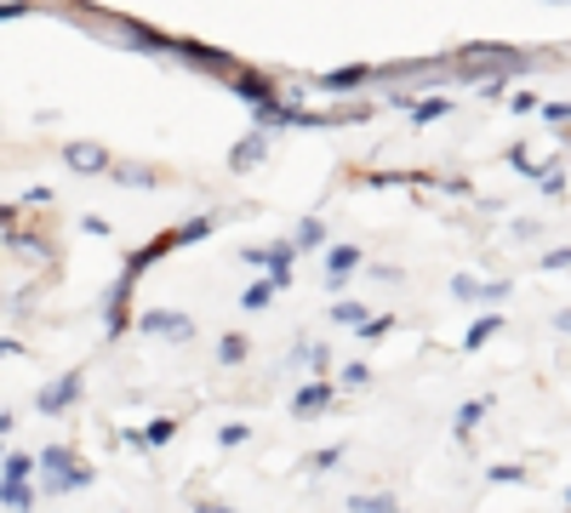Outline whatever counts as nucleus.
Returning a JSON list of instances; mask_svg holds the SVG:
<instances>
[{
  "label": "nucleus",
  "mask_w": 571,
  "mask_h": 513,
  "mask_svg": "<svg viewBox=\"0 0 571 513\" xmlns=\"http://www.w3.org/2000/svg\"><path fill=\"white\" fill-rule=\"evenodd\" d=\"M332 320H337V325H349V331H366V325H371L366 302H349V297H337V302H332Z\"/></svg>",
  "instance_id": "obj_15"
},
{
  "label": "nucleus",
  "mask_w": 571,
  "mask_h": 513,
  "mask_svg": "<svg viewBox=\"0 0 571 513\" xmlns=\"http://www.w3.org/2000/svg\"><path fill=\"white\" fill-rule=\"evenodd\" d=\"M0 235H17V205L0 200Z\"/></svg>",
  "instance_id": "obj_32"
},
{
  "label": "nucleus",
  "mask_w": 571,
  "mask_h": 513,
  "mask_svg": "<svg viewBox=\"0 0 571 513\" xmlns=\"http://www.w3.org/2000/svg\"><path fill=\"white\" fill-rule=\"evenodd\" d=\"M389 331H394V314H371V325L360 331V337H366V343H378V337H389Z\"/></svg>",
  "instance_id": "obj_29"
},
{
  "label": "nucleus",
  "mask_w": 571,
  "mask_h": 513,
  "mask_svg": "<svg viewBox=\"0 0 571 513\" xmlns=\"http://www.w3.org/2000/svg\"><path fill=\"white\" fill-rule=\"evenodd\" d=\"M12 422H17L12 410H0V440H7V433H12Z\"/></svg>",
  "instance_id": "obj_38"
},
{
  "label": "nucleus",
  "mask_w": 571,
  "mask_h": 513,
  "mask_svg": "<svg viewBox=\"0 0 571 513\" xmlns=\"http://www.w3.org/2000/svg\"><path fill=\"white\" fill-rule=\"evenodd\" d=\"M292 256H297V246L292 240H275V246H269V279H275V291H286L292 286Z\"/></svg>",
  "instance_id": "obj_12"
},
{
  "label": "nucleus",
  "mask_w": 571,
  "mask_h": 513,
  "mask_svg": "<svg viewBox=\"0 0 571 513\" xmlns=\"http://www.w3.org/2000/svg\"><path fill=\"white\" fill-rule=\"evenodd\" d=\"M81 235H109V223H104V217H92V212H86V217H81Z\"/></svg>",
  "instance_id": "obj_33"
},
{
  "label": "nucleus",
  "mask_w": 571,
  "mask_h": 513,
  "mask_svg": "<svg viewBox=\"0 0 571 513\" xmlns=\"http://www.w3.org/2000/svg\"><path fill=\"white\" fill-rule=\"evenodd\" d=\"M12 354H23V343L17 337H0V359H12Z\"/></svg>",
  "instance_id": "obj_36"
},
{
  "label": "nucleus",
  "mask_w": 571,
  "mask_h": 513,
  "mask_svg": "<svg viewBox=\"0 0 571 513\" xmlns=\"http://www.w3.org/2000/svg\"><path fill=\"white\" fill-rule=\"evenodd\" d=\"M332 399H337V389H332V382H304V389L292 394V410L309 422V417H320V410H332Z\"/></svg>",
  "instance_id": "obj_9"
},
{
  "label": "nucleus",
  "mask_w": 571,
  "mask_h": 513,
  "mask_svg": "<svg viewBox=\"0 0 571 513\" xmlns=\"http://www.w3.org/2000/svg\"><path fill=\"white\" fill-rule=\"evenodd\" d=\"M445 109H452V97H424V103H412V120L429 126V120H440Z\"/></svg>",
  "instance_id": "obj_25"
},
{
  "label": "nucleus",
  "mask_w": 571,
  "mask_h": 513,
  "mask_svg": "<svg viewBox=\"0 0 571 513\" xmlns=\"http://www.w3.org/2000/svg\"><path fill=\"white\" fill-rule=\"evenodd\" d=\"M0 508L29 513V508H35V485H7V479H0Z\"/></svg>",
  "instance_id": "obj_17"
},
{
  "label": "nucleus",
  "mask_w": 571,
  "mask_h": 513,
  "mask_svg": "<svg viewBox=\"0 0 571 513\" xmlns=\"http://www.w3.org/2000/svg\"><path fill=\"white\" fill-rule=\"evenodd\" d=\"M269 302H275V279H258V286L240 291V308H252V314H258V308H269Z\"/></svg>",
  "instance_id": "obj_23"
},
{
  "label": "nucleus",
  "mask_w": 571,
  "mask_h": 513,
  "mask_svg": "<svg viewBox=\"0 0 571 513\" xmlns=\"http://www.w3.org/2000/svg\"><path fill=\"white\" fill-rule=\"evenodd\" d=\"M171 58H183V63H194V69H206V74H217V81H235L240 74V63L229 58V51H217V46H206V40H171Z\"/></svg>",
  "instance_id": "obj_2"
},
{
  "label": "nucleus",
  "mask_w": 571,
  "mask_h": 513,
  "mask_svg": "<svg viewBox=\"0 0 571 513\" xmlns=\"http://www.w3.org/2000/svg\"><path fill=\"white\" fill-rule=\"evenodd\" d=\"M229 92H235V97H246V103H252V109H263V103H281L275 81H269L263 69H240L235 81H229Z\"/></svg>",
  "instance_id": "obj_7"
},
{
  "label": "nucleus",
  "mask_w": 571,
  "mask_h": 513,
  "mask_svg": "<svg viewBox=\"0 0 571 513\" xmlns=\"http://www.w3.org/2000/svg\"><path fill=\"white\" fill-rule=\"evenodd\" d=\"M7 246H12L17 256H40V263H46V256H52V251H46V240H35L29 228H17V235H7Z\"/></svg>",
  "instance_id": "obj_21"
},
{
  "label": "nucleus",
  "mask_w": 571,
  "mask_h": 513,
  "mask_svg": "<svg viewBox=\"0 0 571 513\" xmlns=\"http://www.w3.org/2000/svg\"><path fill=\"white\" fill-rule=\"evenodd\" d=\"M366 81H378V69L371 63H349V69H332V74H320V92H355Z\"/></svg>",
  "instance_id": "obj_11"
},
{
  "label": "nucleus",
  "mask_w": 571,
  "mask_h": 513,
  "mask_svg": "<svg viewBox=\"0 0 571 513\" xmlns=\"http://www.w3.org/2000/svg\"><path fill=\"white\" fill-rule=\"evenodd\" d=\"M115 183H127V189H155L160 183V171L155 166H138V160H115Z\"/></svg>",
  "instance_id": "obj_14"
},
{
  "label": "nucleus",
  "mask_w": 571,
  "mask_h": 513,
  "mask_svg": "<svg viewBox=\"0 0 571 513\" xmlns=\"http://www.w3.org/2000/svg\"><path fill=\"white\" fill-rule=\"evenodd\" d=\"M40 474V456H29V451H7V462H0V479L7 485H29Z\"/></svg>",
  "instance_id": "obj_13"
},
{
  "label": "nucleus",
  "mask_w": 571,
  "mask_h": 513,
  "mask_svg": "<svg viewBox=\"0 0 571 513\" xmlns=\"http://www.w3.org/2000/svg\"><path fill=\"white\" fill-rule=\"evenodd\" d=\"M217 359H223V366H240V359H246V337H240V331H223V337H217Z\"/></svg>",
  "instance_id": "obj_22"
},
{
  "label": "nucleus",
  "mask_w": 571,
  "mask_h": 513,
  "mask_svg": "<svg viewBox=\"0 0 571 513\" xmlns=\"http://www.w3.org/2000/svg\"><path fill=\"white\" fill-rule=\"evenodd\" d=\"M491 331H498V320H475V325H468V337H463V348H480Z\"/></svg>",
  "instance_id": "obj_30"
},
{
  "label": "nucleus",
  "mask_w": 571,
  "mask_h": 513,
  "mask_svg": "<svg viewBox=\"0 0 571 513\" xmlns=\"http://www.w3.org/2000/svg\"><path fill=\"white\" fill-rule=\"evenodd\" d=\"M360 263H366L360 246H326V286H332V291H343V286L355 279V269H360Z\"/></svg>",
  "instance_id": "obj_8"
},
{
  "label": "nucleus",
  "mask_w": 571,
  "mask_h": 513,
  "mask_svg": "<svg viewBox=\"0 0 571 513\" xmlns=\"http://www.w3.org/2000/svg\"><path fill=\"white\" fill-rule=\"evenodd\" d=\"M371 382V366L366 359H349V366H343V389H366Z\"/></svg>",
  "instance_id": "obj_27"
},
{
  "label": "nucleus",
  "mask_w": 571,
  "mask_h": 513,
  "mask_svg": "<svg viewBox=\"0 0 571 513\" xmlns=\"http://www.w3.org/2000/svg\"><path fill=\"white\" fill-rule=\"evenodd\" d=\"M212 228H217V217L206 212V217H189V223H178V246H201L206 235H212Z\"/></svg>",
  "instance_id": "obj_18"
},
{
  "label": "nucleus",
  "mask_w": 571,
  "mask_h": 513,
  "mask_svg": "<svg viewBox=\"0 0 571 513\" xmlns=\"http://www.w3.org/2000/svg\"><path fill=\"white\" fill-rule=\"evenodd\" d=\"M81 389H86V377L81 371H63L58 382H46V389L35 394V410H40V417H63V410L81 399Z\"/></svg>",
  "instance_id": "obj_4"
},
{
  "label": "nucleus",
  "mask_w": 571,
  "mask_h": 513,
  "mask_svg": "<svg viewBox=\"0 0 571 513\" xmlns=\"http://www.w3.org/2000/svg\"><path fill=\"white\" fill-rule=\"evenodd\" d=\"M337 462H343V445H326V451H309V456H304V468H309V474H332Z\"/></svg>",
  "instance_id": "obj_24"
},
{
  "label": "nucleus",
  "mask_w": 571,
  "mask_h": 513,
  "mask_svg": "<svg viewBox=\"0 0 571 513\" xmlns=\"http://www.w3.org/2000/svg\"><path fill=\"white\" fill-rule=\"evenodd\" d=\"M132 286H138V279H127V274H120L115 286L104 291V331H109V337H127V331L138 325V320L127 314V297H132Z\"/></svg>",
  "instance_id": "obj_5"
},
{
  "label": "nucleus",
  "mask_w": 571,
  "mask_h": 513,
  "mask_svg": "<svg viewBox=\"0 0 571 513\" xmlns=\"http://www.w3.org/2000/svg\"><path fill=\"white\" fill-rule=\"evenodd\" d=\"M194 513H235L229 502H194Z\"/></svg>",
  "instance_id": "obj_37"
},
{
  "label": "nucleus",
  "mask_w": 571,
  "mask_h": 513,
  "mask_svg": "<svg viewBox=\"0 0 571 513\" xmlns=\"http://www.w3.org/2000/svg\"><path fill=\"white\" fill-rule=\"evenodd\" d=\"M246 433H252L246 422H223V428H217V445H223V451H229V445H246Z\"/></svg>",
  "instance_id": "obj_28"
},
{
  "label": "nucleus",
  "mask_w": 571,
  "mask_h": 513,
  "mask_svg": "<svg viewBox=\"0 0 571 513\" xmlns=\"http://www.w3.org/2000/svg\"><path fill=\"white\" fill-rule=\"evenodd\" d=\"M292 246H297V251H320V246H326V223H320V217H304V223H297V235H292Z\"/></svg>",
  "instance_id": "obj_16"
},
{
  "label": "nucleus",
  "mask_w": 571,
  "mask_h": 513,
  "mask_svg": "<svg viewBox=\"0 0 571 513\" xmlns=\"http://www.w3.org/2000/svg\"><path fill=\"white\" fill-rule=\"evenodd\" d=\"M138 331H143V337H160V343H189L194 337V320L183 314V308H143Z\"/></svg>",
  "instance_id": "obj_3"
},
{
  "label": "nucleus",
  "mask_w": 571,
  "mask_h": 513,
  "mask_svg": "<svg viewBox=\"0 0 571 513\" xmlns=\"http://www.w3.org/2000/svg\"><path fill=\"white\" fill-rule=\"evenodd\" d=\"M29 7H23V0H7V7H0V23H12V17H23Z\"/></svg>",
  "instance_id": "obj_35"
},
{
  "label": "nucleus",
  "mask_w": 571,
  "mask_h": 513,
  "mask_svg": "<svg viewBox=\"0 0 571 513\" xmlns=\"http://www.w3.org/2000/svg\"><path fill=\"white\" fill-rule=\"evenodd\" d=\"M97 468L92 462H74L69 445H46L40 451V474H35V491L40 497H63V491H81V485H92Z\"/></svg>",
  "instance_id": "obj_1"
},
{
  "label": "nucleus",
  "mask_w": 571,
  "mask_h": 513,
  "mask_svg": "<svg viewBox=\"0 0 571 513\" xmlns=\"http://www.w3.org/2000/svg\"><path fill=\"white\" fill-rule=\"evenodd\" d=\"M263 154H269V132H246L235 148H229V171H252V166H263Z\"/></svg>",
  "instance_id": "obj_10"
},
{
  "label": "nucleus",
  "mask_w": 571,
  "mask_h": 513,
  "mask_svg": "<svg viewBox=\"0 0 571 513\" xmlns=\"http://www.w3.org/2000/svg\"><path fill=\"white\" fill-rule=\"evenodd\" d=\"M23 205H52V189H23Z\"/></svg>",
  "instance_id": "obj_34"
},
{
  "label": "nucleus",
  "mask_w": 571,
  "mask_h": 513,
  "mask_svg": "<svg viewBox=\"0 0 571 513\" xmlns=\"http://www.w3.org/2000/svg\"><path fill=\"white\" fill-rule=\"evenodd\" d=\"M349 513H401L389 491H371V497H349Z\"/></svg>",
  "instance_id": "obj_19"
},
{
  "label": "nucleus",
  "mask_w": 571,
  "mask_h": 513,
  "mask_svg": "<svg viewBox=\"0 0 571 513\" xmlns=\"http://www.w3.org/2000/svg\"><path fill=\"white\" fill-rule=\"evenodd\" d=\"M171 433H178V417H155V422L143 428V445L155 451V445H166V440H171Z\"/></svg>",
  "instance_id": "obj_26"
},
{
  "label": "nucleus",
  "mask_w": 571,
  "mask_h": 513,
  "mask_svg": "<svg viewBox=\"0 0 571 513\" xmlns=\"http://www.w3.org/2000/svg\"><path fill=\"white\" fill-rule=\"evenodd\" d=\"M63 166L69 171H81V177H97V171H115V160H109V148L104 143H63Z\"/></svg>",
  "instance_id": "obj_6"
},
{
  "label": "nucleus",
  "mask_w": 571,
  "mask_h": 513,
  "mask_svg": "<svg viewBox=\"0 0 571 513\" xmlns=\"http://www.w3.org/2000/svg\"><path fill=\"white\" fill-rule=\"evenodd\" d=\"M480 417H486V405H480V399H468V405L457 410V433H468V428H475Z\"/></svg>",
  "instance_id": "obj_31"
},
{
  "label": "nucleus",
  "mask_w": 571,
  "mask_h": 513,
  "mask_svg": "<svg viewBox=\"0 0 571 513\" xmlns=\"http://www.w3.org/2000/svg\"><path fill=\"white\" fill-rule=\"evenodd\" d=\"M297 354H304V359H309V371H314V382H326V371H332V348H326V343H304V348H297Z\"/></svg>",
  "instance_id": "obj_20"
},
{
  "label": "nucleus",
  "mask_w": 571,
  "mask_h": 513,
  "mask_svg": "<svg viewBox=\"0 0 571 513\" xmlns=\"http://www.w3.org/2000/svg\"><path fill=\"white\" fill-rule=\"evenodd\" d=\"M0 462H7V451H0Z\"/></svg>",
  "instance_id": "obj_39"
}]
</instances>
